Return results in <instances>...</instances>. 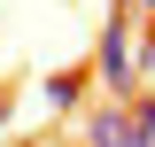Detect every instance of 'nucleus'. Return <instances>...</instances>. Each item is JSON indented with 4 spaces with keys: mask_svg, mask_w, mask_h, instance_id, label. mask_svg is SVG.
Listing matches in <instances>:
<instances>
[{
    "mask_svg": "<svg viewBox=\"0 0 155 147\" xmlns=\"http://www.w3.org/2000/svg\"><path fill=\"white\" fill-rule=\"evenodd\" d=\"M85 77H93V85L109 93L116 109H124L132 93H147V85H140V70H132V31H124V16H116L109 31H101V47H93V70H85Z\"/></svg>",
    "mask_w": 155,
    "mask_h": 147,
    "instance_id": "1",
    "label": "nucleus"
},
{
    "mask_svg": "<svg viewBox=\"0 0 155 147\" xmlns=\"http://www.w3.org/2000/svg\"><path fill=\"white\" fill-rule=\"evenodd\" d=\"M85 147H140V132H132V116L109 101V109H93V116H85Z\"/></svg>",
    "mask_w": 155,
    "mask_h": 147,
    "instance_id": "2",
    "label": "nucleus"
},
{
    "mask_svg": "<svg viewBox=\"0 0 155 147\" xmlns=\"http://www.w3.org/2000/svg\"><path fill=\"white\" fill-rule=\"evenodd\" d=\"M85 85H93V77H85V70H54V77H47V85H39V101H47V109H54V116H70L78 101H85Z\"/></svg>",
    "mask_w": 155,
    "mask_h": 147,
    "instance_id": "3",
    "label": "nucleus"
},
{
    "mask_svg": "<svg viewBox=\"0 0 155 147\" xmlns=\"http://www.w3.org/2000/svg\"><path fill=\"white\" fill-rule=\"evenodd\" d=\"M124 116H132L140 147H155V93H132V101H124Z\"/></svg>",
    "mask_w": 155,
    "mask_h": 147,
    "instance_id": "4",
    "label": "nucleus"
},
{
    "mask_svg": "<svg viewBox=\"0 0 155 147\" xmlns=\"http://www.w3.org/2000/svg\"><path fill=\"white\" fill-rule=\"evenodd\" d=\"M132 70H140V85H147V77H155V23H147V39H140V47H132Z\"/></svg>",
    "mask_w": 155,
    "mask_h": 147,
    "instance_id": "5",
    "label": "nucleus"
},
{
    "mask_svg": "<svg viewBox=\"0 0 155 147\" xmlns=\"http://www.w3.org/2000/svg\"><path fill=\"white\" fill-rule=\"evenodd\" d=\"M8 109H16V101H8V85H0V124H8Z\"/></svg>",
    "mask_w": 155,
    "mask_h": 147,
    "instance_id": "6",
    "label": "nucleus"
},
{
    "mask_svg": "<svg viewBox=\"0 0 155 147\" xmlns=\"http://www.w3.org/2000/svg\"><path fill=\"white\" fill-rule=\"evenodd\" d=\"M147 8H155V0H147Z\"/></svg>",
    "mask_w": 155,
    "mask_h": 147,
    "instance_id": "7",
    "label": "nucleus"
}]
</instances>
